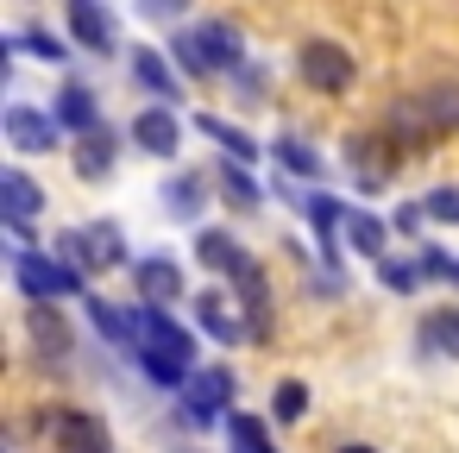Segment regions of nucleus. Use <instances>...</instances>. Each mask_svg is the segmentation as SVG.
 Instances as JSON below:
<instances>
[{"label":"nucleus","instance_id":"1","mask_svg":"<svg viewBox=\"0 0 459 453\" xmlns=\"http://www.w3.org/2000/svg\"><path fill=\"white\" fill-rule=\"evenodd\" d=\"M170 57H177V70L183 76H227V70H239V57H246V45H239V32L227 26V20H202V26H189V32H177L170 39Z\"/></svg>","mask_w":459,"mask_h":453},{"label":"nucleus","instance_id":"2","mask_svg":"<svg viewBox=\"0 0 459 453\" xmlns=\"http://www.w3.org/2000/svg\"><path fill=\"white\" fill-rule=\"evenodd\" d=\"M13 277L26 290V302H57V296H82V271L57 252H20L13 258Z\"/></svg>","mask_w":459,"mask_h":453},{"label":"nucleus","instance_id":"3","mask_svg":"<svg viewBox=\"0 0 459 453\" xmlns=\"http://www.w3.org/2000/svg\"><path fill=\"white\" fill-rule=\"evenodd\" d=\"M0 126H7V145L20 158H51L57 139H64V120L45 114V108H32V101H13L7 114H0Z\"/></svg>","mask_w":459,"mask_h":453},{"label":"nucleus","instance_id":"4","mask_svg":"<svg viewBox=\"0 0 459 453\" xmlns=\"http://www.w3.org/2000/svg\"><path fill=\"white\" fill-rule=\"evenodd\" d=\"M296 76L315 89V95H346L352 89V51H340L333 39H308L296 51Z\"/></svg>","mask_w":459,"mask_h":453},{"label":"nucleus","instance_id":"5","mask_svg":"<svg viewBox=\"0 0 459 453\" xmlns=\"http://www.w3.org/2000/svg\"><path fill=\"white\" fill-rule=\"evenodd\" d=\"M45 428H51L57 453H114L108 422H101V415H89V409H51V415H45Z\"/></svg>","mask_w":459,"mask_h":453},{"label":"nucleus","instance_id":"6","mask_svg":"<svg viewBox=\"0 0 459 453\" xmlns=\"http://www.w3.org/2000/svg\"><path fill=\"white\" fill-rule=\"evenodd\" d=\"M227 403H233V371H227V365H208V371L189 378V390H183V415H189L195 428H214V422L227 415Z\"/></svg>","mask_w":459,"mask_h":453},{"label":"nucleus","instance_id":"7","mask_svg":"<svg viewBox=\"0 0 459 453\" xmlns=\"http://www.w3.org/2000/svg\"><path fill=\"white\" fill-rule=\"evenodd\" d=\"M64 7H70V32H76L82 51H95V57H114V51H120L114 13L101 7V0H64Z\"/></svg>","mask_w":459,"mask_h":453},{"label":"nucleus","instance_id":"8","mask_svg":"<svg viewBox=\"0 0 459 453\" xmlns=\"http://www.w3.org/2000/svg\"><path fill=\"white\" fill-rule=\"evenodd\" d=\"M133 145H139L145 158H177V145H183V126H177V114H170L164 101H152V108L133 120Z\"/></svg>","mask_w":459,"mask_h":453},{"label":"nucleus","instance_id":"9","mask_svg":"<svg viewBox=\"0 0 459 453\" xmlns=\"http://www.w3.org/2000/svg\"><path fill=\"white\" fill-rule=\"evenodd\" d=\"M139 346H158V353H177V359H195V334L177 327L164 315V302H145L139 309Z\"/></svg>","mask_w":459,"mask_h":453},{"label":"nucleus","instance_id":"10","mask_svg":"<svg viewBox=\"0 0 459 453\" xmlns=\"http://www.w3.org/2000/svg\"><path fill=\"white\" fill-rule=\"evenodd\" d=\"M195 321H202V334H214L221 346H239V340H246V321L233 315V296H227V290H202V296H195Z\"/></svg>","mask_w":459,"mask_h":453},{"label":"nucleus","instance_id":"11","mask_svg":"<svg viewBox=\"0 0 459 453\" xmlns=\"http://www.w3.org/2000/svg\"><path fill=\"white\" fill-rule=\"evenodd\" d=\"M208 189H214V177H202V170H177V177L164 183V208H170V221H202Z\"/></svg>","mask_w":459,"mask_h":453},{"label":"nucleus","instance_id":"12","mask_svg":"<svg viewBox=\"0 0 459 453\" xmlns=\"http://www.w3.org/2000/svg\"><path fill=\"white\" fill-rule=\"evenodd\" d=\"M133 283H139L145 302H177V296H183V271H177V258H164V252L139 258V265H133Z\"/></svg>","mask_w":459,"mask_h":453},{"label":"nucleus","instance_id":"13","mask_svg":"<svg viewBox=\"0 0 459 453\" xmlns=\"http://www.w3.org/2000/svg\"><path fill=\"white\" fill-rule=\"evenodd\" d=\"M296 208L308 214V227H315V240H321V258L333 265V258H340V252H333V233H346V208H340L333 196H321V189H308Z\"/></svg>","mask_w":459,"mask_h":453},{"label":"nucleus","instance_id":"14","mask_svg":"<svg viewBox=\"0 0 459 453\" xmlns=\"http://www.w3.org/2000/svg\"><path fill=\"white\" fill-rule=\"evenodd\" d=\"M133 76H139V89L152 95V101H183V83L170 76V64H164V51H133Z\"/></svg>","mask_w":459,"mask_h":453},{"label":"nucleus","instance_id":"15","mask_svg":"<svg viewBox=\"0 0 459 453\" xmlns=\"http://www.w3.org/2000/svg\"><path fill=\"white\" fill-rule=\"evenodd\" d=\"M82 302H89L95 334H108L120 353H139V315H126V309H114V302H101V296H82Z\"/></svg>","mask_w":459,"mask_h":453},{"label":"nucleus","instance_id":"16","mask_svg":"<svg viewBox=\"0 0 459 453\" xmlns=\"http://www.w3.org/2000/svg\"><path fill=\"white\" fill-rule=\"evenodd\" d=\"M195 258H202L208 271H227V277H233V271L246 265V246H239L233 233H221V227H195Z\"/></svg>","mask_w":459,"mask_h":453},{"label":"nucleus","instance_id":"17","mask_svg":"<svg viewBox=\"0 0 459 453\" xmlns=\"http://www.w3.org/2000/svg\"><path fill=\"white\" fill-rule=\"evenodd\" d=\"M233 283H239V302H246V315H252V334H264V327H271V277L246 258V265L233 271Z\"/></svg>","mask_w":459,"mask_h":453},{"label":"nucleus","instance_id":"18","mask_svg":"<svg viewBox=\"0 0 459 453\" xmlns=\"http://www.w3.org/2000/svg\"><path fill=\"white\" fill-rule=\"evenodd\" d=\"M0 202H7V221H32L45 208V189L26 170H7V177H0Z\"/></svg>","mask_w":459,"mask_h":453},{"label":"nucleus","instance_id":"19","mask_svg":"<svg viewBox=\"0 0 459 453\" xmlns=\"http://www.w3.org/2000/svg\"><path fill=\"white\" fill-rule=\"evenodd\" d=\"M51 114H57L70 133H95V126H101V108H95V95H89L82 83H70V89L57 95V108H51Z\"/></svg>","mask_w":459,"mask_h":453},{"label":"nucleus","instance_id":"20","mask_svg":"<svg viewBox=\"0 0 459 453\" xmlns=\"http://www.w3.org/2000/svg\"><path fill=\"white\" fill-rule=\"evenodd\" d=\"M195 133H202V139H214V145H221L227 158H239V164H252V158H258V145H252V133H239V126H227L221 114H195Z\"/></svg>","mask_w":459,"mask_h":453},{"label":"nucleus","instance_id":"21","mask_svg":"<svg viewBox=\"0 0 459 453\" xmlns=\"http://www.w3.org/2000/svg\"><path fill=\"white\" fill-rule=\"evenodd\" d=\"M108 170H114V133L95 126V133H82V145H76V177L95 183V177H108Z\"/></svg>","mask_w":459,"mask_h":453},{"label":"nucleus","instance_id":"22","mask_svg":"<svg viewBox=\"0 0 459 453\" xmlns=\"http://www.w3.org/2000/svg\"><path fill=\"white\" fill-rule=\"evenodd\" d=\"M214 183L227 189V208H239V214H252V208L264 202V189H258V183L246 177V164H239V158H227V164L214 170Z\"/></svg>","mask_w":459,"mask_h":453},{"label":"nucleus","instance_id":"23","mask_svg":"<svg viewBox=\"0 0 459 453\" xmlns=\"http://www.w3.org/2000/svg\"><path fill=\"white\" fill-rule=\"evenodd\" d=\"M26 321H32V340H39L51 359H64V353H70V327H64L57 302H32V315H26Z\"/></svg>","mask_w":459,"mask_h":453},{"label":"nucleus","instance_id":"24","mask_svg":"<svg viewBox=\"0 0 459 453\" xmlns=\"http://www.w3.org/2000/svg\"><path fill=\"white\" fill-rule=\"evenodd\" d=\"M421 353L459 359V309H434V315L421 321Z\"/></svg>","mask_w":459,"mask_h":453},{"label":"nucleus","instance_id":"25","mask_svg":"<svg viewBox=\"0 0 459 453\" xmlns=\"http://www.w3.org/2000/svg\"><path fill=\"white\" fill-rule=\"evenodd\" d=\"M384 221L377 214H365V208H346V246L352 252H365V258H384Z\"/></svg>","mask_w":459,"mask_h":453},{"label":"nucleus","instance_id":"26","mask_svg":"<svg viewBox=\"0 0 459 453\" xmlns=\"http://www.w3.org/2000/svg\"><path fill=\"white\" fill-rule=\"evenodd\" d=\"M139 371H145L152 384H164V390L189 384V359H177V353H158V346H139Z\"/></svg>","mask_w":459,"mask_h":453},{"label":"nucleus","instance_id":"27","mask_svg":"<svg viewBox=\"0 0 459 453\" xmlns=\"http://www.w3.org/2000/svg\"><path fill=\"white\" fill-rule=\"evenodd\" d=\"M227 440H233V453H277V447H271V434H264V422H258V415H246V409H233V415H227Z\"/></svg>","mask_w":459,"mask_h":453},{"label":"nucleus","instance_id":"28","mask_svg":"<svg viewBox=\"0 0 459 453\" xmlns=\"http://www.w3.org/2000/svg\"><path fill=\"white\" fill-rule=\"evenodd\" d=\"M302 415H308V384H302V378H283V384L271 390V422L290 428V422H302Z\"/></svg>","mask_w":459,"mask_h":453},{"label":"nucleus","instance_id":"29","mask_svg":"<svg viewBox=\"0 0 459 453\" xmlns=\"http://www.w3.org/2000/svg\"><path fill=\"white\" fill-rule=\"evenodd\" d=\"M7 51L45 57V64H64V57H70V51H64V39H57V32H45V26H32V32H20V39H7Z\"/></svg>","mask_w":459,"mask_h":453},{"label":"nucleus","instance_id":"30","mask_svg":"<svg viewBox=\"0 0 459 453\" xmlns=\"http://www.w3.org/2000/svg\"><path fill=\"white\" fill-rule=\"evenodd\" d=\"M271 152H277V164H283L290 177H321V158H315V152H308V145H302L296 133H283V139H277Z\"/></svg>","mask_w":459,"mask_h":453},{"label":"nucleus","instance_id":"31","mask_svg":"<svg viewBox=\"0 0 459 453\" xmlns=\"http://www.w3.org/2000/svg\"><path fill=\"white\" fill-rule=\"evenodd\" d=\"M57 258H70L76 271H101V258H95V240H89V227H70V233H57Z\"/></svg>","mask_w":459,"mask_h":453},{"label":"nucleus","instance_id":"32","mask_svg":"<svg viewBox=\"0 0 459 453\" xmlns=\"http://www.w3.org/2000/svg\"><path fill=\"white\" fill-rule=\"evenodd\" d=\"M421 277H428L421 265H403V258H377V283H384V290H396V296H409V290H415Z\"/></svg>","mask_w":459,"mask_h":453},{"label":"nucleus","instance_id":"33","mask_svg":"<svg viewBox=\"0 0 459 453\" xmlns=\"http://www.w3.org/2000/svg\"><path fill=\"white\" fill-rule=\"evenodd\" d=\"M428 221H446V227H459V183H440V189H428Z\"/></svg>","mask_w":459,"mask_h":453},{"label":"nucleus","instance_id":"34","mask_svg":"<svg viewBox=\"0 0 459 453\" xmlns=\"http://www.w3.org/2000/svg\"><path fill=\"white\" fill-rule=\"evenodd\" d=\"M89 240H95V258H101V271L126 258V246H120V227H114V221H101V227H89Z\"/></svg>","mask_w":459,"mask_h":453},{"label":"nucleus","instance_id":"35","mask_svg":"<svg viewBox=\"0 0 459 453\" xmlns=\"http://www.w3.org/2000/svg\"><path fill=\"white\" fill-rule=\"evenodd\" d=\"M139 13H145V20H183L189 0H139Z\"/></svg>","mask_w":459,"mask_h":453},{"label":"nucleus","instance_id":"36","mask_svg":"<svg viewBox=\"0 0 459 453\" xmlns=\"http://www.w3.org/2000/svg\"><path fill=\"white\" fill-rule=\"evenodd\" d=\"M421 271H428V277H440V283H453V258H446V252H434V246H421Z\"/></svg>","mask_w":459,"mask_h":453},{"label":"nucleus","instance_id":"37","mask_svg":"<svg viewBox=\"0 0 459 453\" xmlns=\"http://www.w3.org/2000/svg\"><path fill=\"white\" fill-rule=\"evenodd\" d=\"M340 453H377V447H365V440H346V447H340Z\"/></svg>","mask_w":459,"mask_h":453},{"label":"nucleus","instance_id":"38","mask_svg":"<svg viewBox=\"0 0 459 453\" xmlns=\"http://www.w3.org/2000/svg\"><path fill=\"white\" fill-rule=\"evenodd\" d=\"M453 283H459V265H453Z\"/></svg>","mask_w":459,"mask_h":453}]
</instances>
